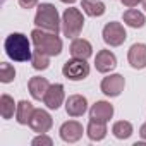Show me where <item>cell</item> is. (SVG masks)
<instances>
[{
	"label": "cell",
	"instance_id": "obj_1",
	"mask_svg": "<svg viewBox=\"0 0 146 146\" xmlns=\"http://www.w3.org/2000/svg\"><path fill=\"white\" fill-rule=\"evenodd\" d=\"M31 43L33 41H29L26 35L11 33L4 41V50H5V53H7V57L11 60H14V62H28L33 57Z\"/></svg>",
	"mask_w": 146,
	"mask_h": 146
},
{
	"label": "cell",
	"instance_id": "obj_2",
	"mask_svg": "<svg viewBox=\"0 0 146 146\" xmlns=\"http://www.w3.org/2000/svg\"><path fill=\"white\" fill-rule=\"evenodd\" d=\"M31 41L35 45V50H40L41 53H46L50 57H57L62 53V40L57 33H50L45 29H33L31 31Z\"/></svg>",
	"mask_w": 146,
	"mask_h": 146
},
{
	"label": "cell",
	"instance_id": "obj_3",
	"mask_svg": "<svg viewBox=\"0 0 146 146\" xmlns=\"http://www.w3.org/2000/svg\"><path fill=\"white\" fill-rule=\"evenodd\" d=\"M35 24L40 29L58 35V31L62 29V21H60L57 7L53 4H40L35 14Z\"/></svg>",
	"mask_w": 146,
	"mask_h": 146
},
{
	"label": "cell",
	"instance_id": "obj_4",
	"mask_svg": "<svg viewBox=\"0 0 146 146\" xmlns=\"http://www.w3.org/2000/svg\"><path fill=\"white\" fill-rule=\"evenodd\" d=\"M84 28V17H83V12L76 7H69L64 11L62 14V33L64 36L74 40L81 35Z\"/></svg>",
	"mask_w": 146,
	"mask_h": 146
},
{
	"label": "cell",
	"instance_id": "obj_5",
	"mask_svg": "<svg viewBox=\"0 0 146 146\" xmlns=\"http://www.w3.org/2000/svg\"><path fill=\"white\" fill-rule=\"evenodd\" d=\"M62 74H64V78H67L70 81H83L90 76V64L84 58L72 57L64 64Z\"/></svg>",
	"mask_w": 146,
	"mask_h": 146
},
{
	"label": "cell",
	"instance_id": "obj_6",
	"mask_svg": "<svg viewBox=\"0 0 146 146\" xmlns=\"http://www.w3.org/2000/svg\"><path fill=\"white\" fill-rule=\"evenodd\" d=\"M102 36H103V41L108 45V46H120L125 38H127V33L124 29V26L120 23H107L103 26V31H102Z\"/></svg>",
	"mask_w": 146,
	"mask_h": 146
},
{
	"label": "cell",
	"instance_id": "obj_7",
	"mask_svg": "<svg viewBox=\"0 0 146 146\" xmlns=\"http://www.w3.org/2000/svg\"><path fill=\"white\" fill-rule=\"evenodd\" d=\"M125 88V79L122 74H110L107 78L102 79V84H100V90L105 96H110V98H115L119 96Z\"/></svg>",
	"mask_w": 146,
	"mask_h": 146
},
{
	"label": "cell",
	"instance_id": "obj_8",
	"mask_svg": "<svg viewBox=\"0 0 146 146\" xmlns=\"http://www.w3.org/2000/svg\"><path fill=\"white\" fill-rule=\"evenodd\" d=\"M52 125H53L52 115H50L46 110H43V108H35L33 117H31V120H29V127H31L35 132H38V134H46V132L52 129Z\"/></svg>",
	"mask_w": 146,
	"mask_h": 146
},
{
	"label": "cell",
	"instance_id": "obj_9",
	"mask_svg": "<svg viewBox=\"0 0 146 146\" xmlns=\"http://www.w3.org/2000/svg\"><path fill=\"white\" fill-rule=\"evenodd\" d=\"M83 125L78 122V120H67L60 125V139L65 141V143H78L81 137H83Z\"/></svg>",
	"mask_w": 146,
	"mask_h": 146
},
{
	"label": "cell",
	"instance_id": "obj_10",
	"mask_svg": "<svg viewBox=\"0 0 146 146\" xmlns=\"http://www.w3.org/2000/svg\"><path fill=\"white\" fill-rule=\"evenodd\" d=\"M64 100H65L64 86L57 83V84H50V88H48V91H46V95L43 98V103L50 110H58L60 105L64 103Z\"/></svg>",
	"mask_w": 146,
	"mask_h": 146
},
{
	"label": "cell",
	"instance_id": "obj_11",
	"mask_svg": "<svg viewBox=\"0 0 146 146\" xmlns=\"http://www.w3.org/2000/svg\"><path fill=\"white\" fill-rule=\"evenodd\" d=\"M95 67L98 72H102V74H107V72L113 70L117 67V57L113 52L110 50H100L95 57Z\"/></svg>",
	"mask_w": 146,
	"mask_h": 146
},
{
	"label": "cell",
	"instance_id": "obj_12",
	"mask_svg": "<svg viewBox=\"0 0 146 146\" xmlns=\"http://www.w3.org/2000/svg\"><path fill=\"white\" fill-rule=\"evenodd\" d=\"M88 110V100L83 95H70L65 100V112L70 117H81Z\"/></svg>",
	"mask_w": 146,
	"mask_h": 146
},
{
	"label": "cell",
	"instance_id": "obj_13",
	"mask_svg": "<svg viewBox=\"0 0 146 146\" xmlns=\"http://www.w3.org/2000/svg\"><path fill=\"white\" fill-rule=\"evenodd\" d=\"M127 60L132 69H144L146 67V45L134 43L127 52Z\"/></svg>",
	"mask_w": 146,
	"mask_h": 146
},
{
	"label": "cell",
	"instance_id": "obj_14",
	"mask_svg": "<svg viewBox=\"0 0 146 146\" xmlns=\"http://www.w3.org/2000/svg\"><path fill=\"white\" fill-rule=\"evenodd\" d=\"M113 117V105H110L108 102H96L91 105L90 108V119L95 120H102V122H108Z\"/></svg>",
	"mask_w": 146,
	"mask_h": 146
},
{
	"label": "cell",
	"instance_id": "obj_15",
	"mask_svg": "<svg viewBox=\"0 0 146 146\" xmlns=\"http://www.w3.org/2000/svg\"><path fill=\"white\" fill-rule=\"evenodd\" d=\"M70 55L76 57V58L88 60L93 55V46L84 38H74V40H72V43H70Z\"/></svg>",
	"mask_w": 146,
	"mask_h": 146
},
{
	"label": "cell",
	"instance_id": "obj_16",
	"mask_svg": "<svg viewBox=\"0 0 146 146\" xmlns=\"http://www.w3.org/2000/svg\"><path fill=\"white\" fill-rule=\"evenodd\" d=\"M28 88H29V93L35 100H43L48 88H50V83L45 79V78H40V76H35L29 79L28 83Z\"/></svg>",
	"mask_w": 146,
	"mask_h": 146
},
{
	"label": "cell",
	"instance_id": "obj_17",
	"mask_svg": "<svg viewBox=\"0 0 146 146\" xmlns=\"http://www.w3.org/2000/svg\"><path fill=\"white\" fill-rule=\"evenodd\" d=\"M107 132H108L107 131V122L90 119L88 127H86V134H88V137L91 141H102V139H105Z\"/></svg>",
	"mask_w": 146,
	"mask_h": 146
},
{
	"label": "cell",
	"instance_id": "obj_18",
	"mask_svg": "<svg viewBox=\"0 0 146 146\" xmlns=\"http://www.w3.org/2000/svg\"><path fill=\"white\" fill-rule=\"evenodd\" d=\"M33 112H35L33 103L28 102V100H21L17 103V110H16V120H17V124L29 125V120L33 117Z\"/></svg>",
	"mask_w": 146,
	"mask_h": 146
},
{
	"label": "cell",
	"instance_id": "obj_19",
	"mask_svg": "<svg viewBox=\"0 0 146 146\" xmlns=\"http://www.w3.org/2000/svg\"><path fill=\"white\" fill-rule=\"evenodd\" d=\"M122 19H124V23H125L129 28H134V29L143 28V26L146 24V17H144V14L139 12V11H136V9H127V11L124 12Z\"/></svg>",
	"mask_w": 146,
	"mask_h": 146
},
{
	"label": "cell",
	"instance_id": "obj_20",
	"mask_svg": "<svg viewBox=\"0 0 146 146\" xmlns=\"http://www.w3.org/2000/svg\"><path fill=\"white\" fill-rule=\"evenodd\" d=\"M81 9L90 17H102L105 14V11H107L105 9V4L100 2V0H83Z\"/></svg>",
	"mask_w": 146,
	"mask_h": 146
},
{
	"label": "cell",
	"instance_id": "obj_21",
	"mask_svg": "<svg viewBox=\"0 0 146 146\" xmlns=\"http://www.w3.org/2000/svg\"><path fill=\"white\" fill-rule=\"evenodd\" d=\"M16 110H17V103L14 102V98L11 95H2L0 96V113H2V117L5 120L12 119Z\"/></svg>",
	"mask_w": 146,
	"mask_h": 146
},
{
	"label": "cell",
	"instance_id": "obj_22",
	"mask_svg": "<svg viewBox=\"0 0 146 146\" xmlns=\"http://www.w3.org/2000/svg\"><path fill=\"white\" fill-rule=\"evenodd\" d=\"M112 132L117 139H129L134 132V127L131 122L127 120H117L113 125H112Z\"/></svg>",
	"mask_w": 146,
	"mask_h": 146
},
{
	"label": "cell",
	"instance_id": "obj_23",
	"mask_svg": "<svg viewBox=\"0 0 146 146\" xmlns=\"http://www.w3.org/2000/svg\"><path fill=\"white\" fill-rule=\"evenodd\" d=\"M29 62H31L35 70H46L50 67V55L41 53L40 50H33V57Z\"/></svg>",
	"mask_w": 146,
	"mask_h": 146
},
{
	"label": "cell",
	"instance_id": "obj_24",
	"mask_svg": "<svg viewBox=\"0 0 146 146\" xmlns=\"http://www.w3.org/2000/svg\"><path fill=\"white\" fill-rule=\"evenodd\" d=\"M16 78V69L14 65H11L9 62H2L0 64V81H2L4 84H9L12 83Z\"/></svg>",
	"mask_w": 146,
	"mask_h": 146
},
{
	"label": "cell",
	"instance_id": "obj_25",
	"mask_svg": "<svg viewBox=\"0 0 146 146\" xmlns=\"http://www.w3.org/2000/svg\"><path fill=\"white\" fill-rule=\"evenodd\" d=\"M31 144H33V146H52V144H53V139L48 137L46 134H38V136L31 141Z\"/></svg>",
	"mask_w": 146,
	"mask_h": 146
},
{
	"label": "cell",
	"instance_id": "obj_26",
	"mask_svg": "<svg viewBox=\"0 0 146 146\" xmlns=\"http://www.w3.org/2000/svg\"><path fill=\"white\" fill-rule=\"evenodd\" d=\"M17 2L23 9H33V7H36L38 0H17Z\"/></svg>",
	"mask_w": 146,
	"mask_h": 146
},
{
	"label": "cell",
	"instance_id": "obj_27",
	"mask_svg": "<svg viewBox=\"0 0 146 146\" xmlns=\"http://www.w3.org/2000/svg\"><path fill=\"white\" fill-rule=\"evenodd\" d=\"M120 2H122V5H125V7L132 9V7H136L137 4H141L143 0H120Z\"/></svg>",
	"mask_w": 146,
	"mask_h": 146
},
{
	"label": "cell",
	"instance_id": "obj_28",
	"mask_svg": "<svg viewBox=\"0 0 146 146\" xmlns=\"http://www.w3.org/2000/svg\"><path fill=\"white\" fill-rule=\"evenodd\" d=\"M139 136H141L143 139H146V122L141 125V129H139Z\"/></svg>",
	"mask_w": 146,
	"mask_h": 146
},
{
	"label": "cell",
	"instance_id": "obj_29",
	"mask_svg": "<svg viewBox=\"0 0 146 146\" xmlns=\"http://www.w3.org/2000/svg\"><path fill=\"white\" fill-rule=\"evenodd\" d=\"M60 2H64V4H74L76 0H60Z\"/></svg>",
	"mask_w": 146,
	"mask_h": 146
},
{
	"label": "cell",
	"instance_id": "obj_30",
	"mask_svg": "<svg viewBox=\"0 0 146 146\" xmlns=\"http://www.w3.org/2000/svg\"><path fill=\"white\" fill-rule=\"evenodd\" d=\"M141 4H143V7H144V11H146V0H143Z\"/></svg>",
	"mask_w": 146,
	"mask_h": 146
}]
</instances>
